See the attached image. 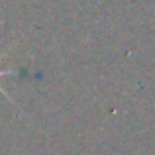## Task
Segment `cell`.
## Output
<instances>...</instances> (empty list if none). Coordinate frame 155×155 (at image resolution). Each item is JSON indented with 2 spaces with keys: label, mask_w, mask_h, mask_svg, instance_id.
Instances as JSON below:
<instances>
[{
  "label": "cell",
  "mask_w": 155,
  "mask_h": 155,
  "mask_svg": "<svg viewBox=\"0 0 155 155\" xmlns=\"http://www.w3.org/2000/svg\"><path fill=\"white\" fill-rule=\"evenodd\" d=\"M0 61H2V59H0ZM10 75H14V71H12V69H0V79H2V77H10ZM0 94H2L4 98L8 100V102H12V104H14V98H10V94H8V92L4 91L2 87H0Z\"/></svg>",
  "instance_id": "cell-1"
}]
</instances>
